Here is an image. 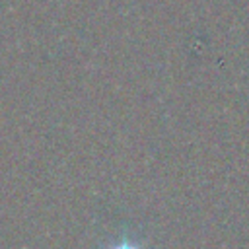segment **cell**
Masks as SVG:
<instances>
[{
    "label": "cell",
    "instance_id": "cell-1",
    "mask_svg": "<svg viewBox=\"0 0 249 249\" xmlns=\"http://www.w3.org/2000/svg\"><path fill=\"white\" fill-rule=\"evenodd\" d=\"M117 249H132V247H126V245H123V247H117Z\"/></svg>",
    "mask_w": 249,
    "mask_h": 249
}]
</instances>
